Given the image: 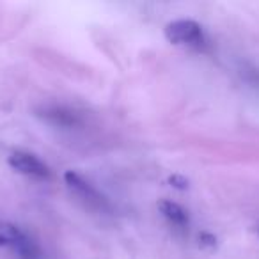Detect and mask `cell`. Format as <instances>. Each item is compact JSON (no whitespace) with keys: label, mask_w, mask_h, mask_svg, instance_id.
I'll use <instances>...</instances> for the list:
<instances>
[{"label":"cell","mask_w":259,"mask_h":259,"mask_svg":"<svg viewBox=\"0 0 259 259\" xmlns=\"http://www.w3.org/2000/svg\"><path fill=\"white\" fill-rule=\"evenodd\" d=\"M167 41L176 47H199L204 41L202 27L195 20H174L169 22L163 29Z\"/></svg>","instance_id":"obj_1"},{"label":"cell","mask_w":259,"mask_h":259,"mask_svg":"<svg viewBox=\"0 0 259 259\" xmlns=\"http://www.w3.org/2000/svg\"><path fill=\"white\" fill-rule=\"evenodd\" d=\"M64 183H66V187L69 188V192H71L75 197H78L85 206H89V208H93V209H101V211L108 209L107 199H105L89 181L83 180L78 172H75V170H66Z\"/></svg>","instance_id":"obj_2"},{"label":"cell","mask_w":259,"mask_h":259,"mask_svg":"<svg viewBox=\"0 0 259 259\" xmlns=\"http://www.w3.org/2000/svg\"><path fill=\"white\" fill-rule=\"evenodd\" d=\"M8 163L18 174L34 178V180H48L50 178V169H48L47 163L29 151L11 153L8 158Z\"/></svg>","instance_id":"obj_3"},{"label":"cell","mask_w":259,"mask_h":259,"mask_svg":"<svg viewBox=\"0 0 259 259\" xmlns=\"http://www.w3.org/2000/svg\"><path fill=\"white\" fill-rule=\"evenodd\" d=\"M37 117L47 121L48 124L57 126V128H75L80 124V115L73 108L59 103L43 105L36 110Z\"/></svg>","instance_id":"obj_4"},{"label":"cell","mask_w":259,"mask_h":259,"mask_svg":"<svg viewBox=\"0 0 259 259\" xmlns=\"http://www.w3.org/2000/svg\"><path fill=\"white\" fill-rule=\"evenodd\" d=\"M158 209L172 226L176 227H187L188 226V211L181 204L169 199H162L158 202Z\"/></svg>","instance_id":"obj_5"},{"label":"cell","mask_w":259,"mask_h":259,"mask_svg":"<svg viewBox=\"0 0 259 259\" xmlns=\"http://www.w3.org/2000/svg\"><path fill=\"white\" fill-rule=\"evenodd\" d=\"M23 238H25V233L18 226L11 222H0V247L15 250V247Z\"/></svg>","instance_id":"obj_6"},{"label":"cell","mask_w":259,"mask_h":259,"mask_svg":"<svg viewBox=\"0 0 259 259\" xmlns=\"http://www.w3.org/2000/svg\"><path fill=\"white\" fill-rule=\"evenodd\" d=\"M15 252L18 254L20 259H43L41 248L37 247L36 241H34L30 236H27V234H25V238L15 247Z\"/></svg>","instance_id":"obj_7"},{"label":"cell","mask_w":259,"mask_h":259,"mask_svg":"<svg viewBox=\"0 0 259 259\" xmlns=\"http://www.w3.org/2000/svg\"><path fill=\"white\" fill-rule=\"evenodd\" d=\"M170 183H174V187H178V188H187L188 181L183 180V178H180V176H172L170 178Z\"/></svg>","instance_id":"obj_8"},{"label":"cell","mask_w":259,"mask_h":259,"mask_svg":"<svg viewBox=\"0 0 259 259\" xmlns=\"http://www.w3.org/2000/svg\"><path fill=\"white\" fill-rule=\"evenodd\" d=\"M257 234H259V226H257Z\"/></svg>","instance_id":"obj_9"}]
</instances>
